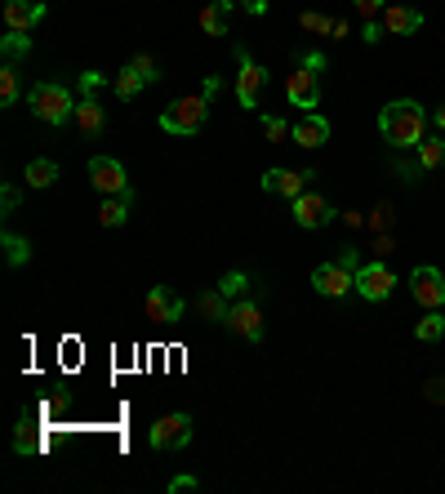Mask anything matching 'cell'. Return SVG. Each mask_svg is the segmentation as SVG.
Here are the masks:
<instances>
[{"label":"cell","instance_id":"6da1fadb","mask_svg":"<svg viewBox=\"0 0 445 494\" xmlns=\"http://www.w3.org/2000/svg\"><path fill=\"white\" fill-rule=\"evenodd\" d=\"M428 125H432V116H428V107L414 103V98H396V103H387V107L378 112V134H383L387 147H396V151L419 147V142L428 139Z\"/></svg>","mask_w":445,"mask_h":494},{"label":"cell","instance_id":"7a4b0ae2","mask_svg":"<svg viewBox=\"0 0 445 494\" xmlns=\"http://www.w3.org/2000/svg\"><path fill=\"white\" fill-rule=\"evenodd\" d=\"M27 107L36 112V121H45V125H54V130H63L68 121H76L72 89L59 85V80H36L32 94H27Z\"/></svg>","mask_w":445,"mask_h":494},{"label":"cell","instance_id":"3957f363","mask_svg":"<svg viewBox=\"0 0 445 494\" xmlns=\"http://www.w3.org/2000/svg\"><path fill=\"white\" fill-rule=\"evenodd\" d=\"M210 121V98L205 94H192V98H174L165 112H160V130L165 134H178V139H192L201 134Z\"/></svg>","mask_w":445,"mask_h":494},{"label":"cell","instance_id":"277c9868","mask_svg":"<svg viewBox=\"0 0 445 494\" xmlns=\"http://www.w3.org/2000/svg\"><path fill=\"white\" fill-rule=\"evenodd\" d=\"M236 68H241L236 71V98H241L245 112H254V107H259V94H263V85H268V68H259L245 45H236Z\"/></svg>","mask_w":445,"mask_h":494},{"label":"cell","instance_id":"5b68a950","mask_svg":"<svg viewBox=\"0 0 445 494\" xmlns=\"http://www.w3.org/2000/svg\"><path fill=\"white\" fill-rule=\"evenodd\" d=\"M89 183H94L103 197H125V192H134V183H130V174H125V165H121L116 156H89Z\"/></svg>","mask_w":445,"mask_h":494},{"label":"cell","instance_id":"8992f818","mask_svg":"<svg viewBox=\"0 0 445 494\" xmlns=\"http://www.w3.org/2000/svg\"><path fill=\"white\" fill-rule=\"evenodd\" d=\"M148 445L151 450H183V445H192V415H165V419H156L148 432Z\"/></svg>","mask_w":445,"mask_h":494},{"label":"cell","instance_id":"52a82bcc","mask_svg":"<svg viewBox=\"0 0 445 494\" xmlns=\"http://www.w3.org/2000/svg\"><path fill=\"white\" fill-rule=\"evenodd\" d=\"M232 334H241L245 343H259L263 339V312H259V303L250 298V294H241V298H232V307H227V321H222Z\"/></svg>","mask_w":445,"mask_h":494},{"label":"cell","instance_id":"ba28073f","mask_svg":"<svg viewBox=\"0 0 445 494\" xmlns=\"http://www.w3.org/2000/svg\"><path fill=\"white\" fill-rule=\"evenodd\" d=\"M392 289H396V272L383 268V259H378V263H366V268H357V294H361L366 303H387Z\"/></svg>","mask_w":445,"mask_h":494},{"label":"cell","instance_id":"9c48e42d","mask_svg":"<svg viewBox=\"0 0 445 494\" xmlns=\"http://www.w3.org/2000/svg\"><path fill=\"white\" fill-rule=\"evenodd\" d=\"M410 294H414V303L419 307H445V277L441 268H432V263H423V268H414V277H410Z\"/></svg>","mask_w":445,"mask_h":494},{"label":"cell","instance_id":"30bf717a","mask_svg":"<svg viewBox=\"0 0 445 494\" xmlns=\"http://www.w3.org/2000/svg\"><path fill=\"white\" fill-rule=\"evenodd\" d=\"M143 312H148L151 325H174V321H183V298L169 285H151L148 298H143Z\"/></svg>","mask_w":445,"mask_h":494},{"label":"cell","instance_id":"8fae6325","mask_svg":"<svg viewBox=\"0 0 445 494\" xmlns=\"http://www.w3.org/2000/svg\"><path fill=\"white\" fill-rule=\"evenodd\" d=\"M312 285H316V294H325V298H348V289H357V272L334 259V263H321V268L312 272Z\"/></svg>","mask_w":445,"mask_h":494},{"label":"cell","instance_id":"7c38bea8","mask_svg":"<svg viewBox=\"0 0 445 494\" xmlns=\"http://www.w3.org/2000/svg\"><path fill=\"white\" fill-rule=\"evenodd\" d=\"M312 178H316L312 169H268V174H263V192L295 201V197H303V192L312 188Z\"/></svg>","mask_w":445,"mask_h":494},{"label":"cell","instance_id":"4fadbf2b","mask_svg":"<svg viewBox=\"0 0 445 494\" xmlns=\"http://www.w3.org/2000/svg\"><path fill=\"white\" fill-rule=\"evenodd\" d=\"M334 214H339V210H334L325 197H316L312 188H307L303 197H295V223L303 227V232H312V227H325Z\"/></svg>","mask_w":445,"mask_h":494},{"label":"cell","instance_id":"5bb4252c","mask_svg":"<svg viewBox=\"0 0 445 494\" xmlns=\"http://www.w3.org/2000/svg\"><path fill=\"white\" fill-rule=\"evenodd\" d=\"M286 98L303 107V112H312V107H321V85H316V71L298 68L286 76Z\"/></svg>","mask_w":445,"mask_h":494},{"label":"cell","instance_id":"9a60e30c","mask_svg":"<svg viewBox=\"0 0 445 494\" xmlns=\"http://www.w3.org/2000/svg\"><path fill=\"white\" fill-rule=\"evenodd\" d=\"M290 139L298 147H307V151H316V147H325L330 142V121L325 116H316V112H303V121L290 125Z\"/></svg>","mask_w":445,"mask_h":494},{"label":"cell","instance_id":"2e32d148","mask_svg":"<svg viewBox=\"0 0 445 494\" xmlns=\"http://www.w3.org/2000/svg\"><path fill=\"white\" fill-rule=\"evenodd\" d=\"M45 18V0H5V27L9 32H32Z\"/></svg>","mask_w":445,"mask_h":494},{"label":"cell","instance_id":"e0dca14e","mask_svg":"<svg viewBox=\"0 0 445 494\" xmlns=\"http://www.w3.org/2000/svg\"><path fill=\"white\" fill-rule=\"evenodd\" d=\"M423 27V14L419 9H410V5H387L383 9V32L387 36H414Z\"/></svg>","mask_w":445,"mask_h":494},{"label":"cell","instance_id":"ac0fdd59","mask_svg":"<svg viewBox=\"0 0 445 494\" xmlns=\"http://www.w3.org/2000/svg\"><path fill=\"white\" fill-rule=\"evenodd\" d=\"M103 125H107V116H103V107H98V94H80V98H76V130H80L85 139H94V134H103Z\"/></svg>","mask_w":445,"mask_h":494},{"label":"cell","instance_id":"d6986e66","mask_svg":"<svg viewBox=\"0 0 445 494\" xmlns=\"http://www.w3.org/2000/svg\"><path fill=\"white\" fill-rule=\"evenodd\" d=\"M41 450H45V441H41L36 415H27V410H23V419H18V432H14V454H41Z\"/></svg>","mask_w":445,"mask_h":494},{"label":"cell","instance_id":"ffe728a7","mask_svg":"<svg viewBox=\"0 0 445 494\" xmlns=\"http://www.w3.org/2000/svg\"><path fill=\"white\" fill-rule=\"evenodd\" d=\"M130 210H134V192H125V197H107V201L98 206V223H103V227H121V223L130 218Z\"/></svg>","mask_w":445,"mask_h":494},{"label":"cell","instance_id":"44dd1931","mask_svg":"<svg viewBox=\"0 0 445 494\" xmlns=\"http://www.w3.org/2000/svg\"><path fill=\"white\" fill-rule=\"evenodd\" d=\"M143 85H148V80H143V71L134 68V63H125V68L116 71V80H112V89H116V98H121V103L139 98V94H143Z\"/></svg>","mask_w":445,"mask_h":494},{"label":"cell","instance_id":"7402d4cb","mask_svg":"<svg viewBox=\"0 0 445 494\" xmlns=\"http://www.w3.org/2000/svg\"><path fill=\"white\" fill-rule=\"evenodd\" d=\"M27 188H36V192H45V188H54V178H59V165L50 160V156H36V160H27Z\"/></svg>","mask_w":445,"mask_h":494},{"label":"cell","instance_id":"603a6c76","mask_svg":"<svg viewBox=\"0 0 445 494\" xmlns=\"http://www.w3.org/2000/svg\"><path fill=\"white\" fill-rule=\"evenodd\" d=\"M227 18H232V0H214L201 9V27L205 36H227Z\"/></svg>","mask_w":445,"mask_h":494},{"label":"cell","instance_id":"cb8c5ba5","mask_svg":"<svg viewBox=\"0 0 445 494\" xmlns=\"http://www.w3.org/2000/svg\"><path fill=\"white\" fill-rule=\"evenodd\" d=\"M23 98V71L18 63H0V107H14Z\"/></svg>","mask_w":445,"mask_h":494},{"label":"cell","instance_id":"d4e9b609","mask_svg":"<svg viewBox=\"0 0 445 494\" xmlns=\"http://www.w3.org/2000/svg\"><path fill=\"white\" fill-rule=\"evenodd\" d=\"M32 54V32H9L5 41H0V63H18V59H27Z\"/></svg>","mask_w":445,"mask_h":494},{"label":"cell","instance_id":"484cf974","mask_svg":"<svg viewBox=\"0 0 445 494\" xmlns=\"http://www.w3.org/2000/svg\"><path fill=\"white\" fill-rule=\"evenodd\" d=\"M196 307H201V316H205V321H227V307H232V298H227L222 289H205V294L196 298Z\"/></svg>","mask_w":445,"mask_h":494},{"label":"cell","instance_id":"4316f807","mask_svg":"<svg viewBox=\"0 0 445 494\" xmlns=\"http://www.w3.org/2000/svg\"><path fill=\"white\" fill-rule=\"evenodd\" d=\"M419 169H428V174L445 169V134H441V139H423V142H419Z\"/></svg>","mask_w":445,"mask_h":494},{"label":"cell","instance_id":"83f0119b","mask_svg":"<svg viewBox=\"0 0 445 494\" xmlns=\"http://www.w3.org/2000/svg\"><path fill=\"white\" fill-rule=\"evenodd\" d=\"M414 334H419V343H441V339H445V316L432 307V312L414 325Z\"/></svg>","mask_w":445,"mask_h":494},{"label":"cell","instance_id":"f1b7e54d","mask_svg":"<svg viewBox=\"0 0 445 494\" xmlns=\"http://www.w3.org/2000/svg\"><path fill=\"white\" fill-rule=\"evenodd\" d=\"M5 263H9V268L32 263V245H27L23 236H14V232H5Z\"/></svg>","mask_w":445,"mask_h":494},{"label":"cell","instance_id":"f546056e","mask_svg":"<svg viewBox=\"0 0 445 494\" xmlns=\"http://www.w3.org/2000/svg\"><path fill=\"white\" fill-rule=\"evenodd\" d=\"M298 23H303V32H312V36H330L334 32V18H325V14H298Z\"/></svg>","mask_w":445,"mask_h":494},{"label":"cell","instance_id":"4dcf8cb0","mask_svg":"<svg viewBox=\"0 0 445 494\" xmlns=\"http://www.w3.org/2000/svg\"><path fill=\"white\" fill-rule=\"evenodd\" d=\"M219 289L227 298H241V294H250V277H245V272H227L219 281Z\"/></svg>","mask_w":445,"mask_h":494},{"label":"cell","instance_id":"1f68e13d","mask_svg":"<svg viewBox=\"0 0 445 494\" xmlns=\"http://www.w3.org/2000/svg\"><path fill=\"white\" fill-rule=\"evenodd\" d=\"M392 218H396V214H392V206H374V210L366 214V223H370L374 232H387V227H392Z\"/></svg>","mask_w":445,"mask_h":494},{"label":"cell","instance_id":"d6a6232c","mask_svg":"<svg viewBox=\"0 0 445 494\" xmlns=\"http://www.w3.org/2000/svg\"><path fill=\"white\" fill-rule=\"evenodd\" d=\"M263 134L272 142H281V139H290V125H286L281 116H263Z\"/></svg>","mask_w":445,"mask_h":494},{"label":"cell","instance_id":"836d02e7","mask_svg":"<svg viewBox=\"0 0 445 494\" xmlns=\"http://www.w3.org/2000/svg\"><path fill=\"white\" fill-rule=\"evenodd\" d=\"M298 68H307V71L321 76V71H325V54H321V50H303V54H298Z\"/></svg>","mask_w":445,"mask_h":494},{"label":"cell","instance_id":"e575fe53","mask_svg":"<svg viewBox=\"0 0 445 494\" xmlns=\"http://www.w3.org/2000/svg\"><path fill=\"white\" fill-rule=\"evenodd\" d=\"M107 85V76L103 71H80V94H98Z\"/></svg>","mask_w":445,"mask_h":494},{"label":"cell","instance_id":"d590c367","mask_svg":"<svg viewBox=\"0 0 445 494\" xmlns=\"http://www.w3.org/2000/svg\"><path fill=\"white\" fill-rule=\"evenodd\" d=\"M383 9H387L383 0H357V14H361L366 23H378V18H383Z\"/></svg>","mask_w":445,"mask_h":494},{"label":"cell","instance_id":"8d00e7d4","mask_svg":"<svg viewBox=\"0 0 445 494\" xmlns=\"http://www.w3.org/2000/svg\"><path fill=\"white\" fill-rule=\"evenodd\" d=\"M134 68L143 71V80H148V85L160 80V71H156V59H151V54H134Z\"/></svg>","mask_w":445,"mask_h":494},{"label":"cell","instance_id":"74e56055","mask_svg":"<svg viewBox=\"0 0 445 494\" xmlns=\"http://www.w3.org/2000/svg\"><path fill=\"white\" fill-rule=\"evenodd\" d=\"M201 481L196 477H169V494H187V490H196Z\"/></svg>","mask_w":445,"mask_h":494},{"label":"cell","instance_id":"f35d334b","mask_svg":"<svg viewBox=\"0 0 445 494\" xmlns=\"http://www.w3.org/2000/svg\"><path fill=\"white\" fill-rule=\"evenodd\" d=\"M0 206H5V214L18 210V188H5V192H0Z\"/></svg>","mask_w":445,"mask_h":494},{"label":"cell","instance_id":"ab89813d","mask_svg":"<svg viewBox=\"0 0 445 494\" xmlns=\"http://www.w3.org/2000/svg\"><path fill=\"white\" fill-rule=\"evenodd\" d=\"M339 263H343V268H352V272L361 268V263H357V250H352V245H343V254H339Z\"/></svg>","mask_w":445,"mask_h":494},{"label":"cell","instance_id":"60d3db41","mask_svg":"<svg viewBox=\"0 0 445 494\" xmlns=\"http://www.w3.org/2000/svg\"><path fill=\"white\" fill-rule=\"evenodd\" d=\"M241 5H245V14H254V18L268 14V0H241Z\"/></svg>","mask_w":445,"mask_h":494},{"label":"cell","instance_id":"b9f144b4","mask_svg":"<svg viewBox=\"0 0 445 494\" xmlns=\"http://www.w3.org/2000/svg\"><path fill=\"white\" fill-rule=\"evenodd\" d=\"M378 32H383L378 23H366V32H361V41H366V45H378Z\"/></svg>","mask_w":445,"mask_h":494},{"label":"cell","instance_id":"7bdbcfd3","mask_svg":"<svg viewBox=\"0 0 445 494\" xmlns=\"http://www.w3.org/2000/svg\"><path fill=\"white\" fill-rule=\"evenodd\" d=\"M428 397H432V401H437V406H445V379H437V383H432V388H428Z\"/></svg>","mask_w":445,"mask_h":494},{"label":"cell","instance_id":"ee69618b","mask_svg":"<svg viewBox=\"0 0 445 494\" xmlns=\"http://www.w3.org/2000/svg\"><path fill=\"white\" fill-rule=\"evenodd\" d=\"M222 89V80L219 76H210V80H205V89H201V94H205V98H210V103H214V94H219Z\"/></svg>","mask_w":445,"mask_h":494},{"label":"cell","instance_id":"f6af8a7d","mask_svg":"<svg viewBox=\"0 0 445 494\" xmlns=\"http://www.w3.org/2000/svg\"><path fill=\"white\" fill-rule=\"evenodd\" d=\"M374 250H378V254H392V236H387V232H378V241H374Z\"/></svg>","mask_w":445,"mask_h":494},{"label":"cell","instance_id":"bcb514c9","mask_svg":"<svg viewBox=\"0 0 445 494\" xmlns=\"http://www.w3.org/2000/svg\"><path fill=\"white\" fill-rule=\"evenodd\" d=\"M330 41H348V23H343V18L334 23V32H330Z\"/></svg>","mask_w":445,"mask_h":494},{"label":"cell","instance_id":"7dc6e473","mask_svg":"<svg viewBox=\"0 0 445 494\" xmlns=\"http://www.w3.org/2000/svg\"><path fill=\"white\" fill-rule=\"evenodd\" d=\"M432 125H437V130H441V134H445V107H437V116H432Z\"/></svg>","mask_w":445,"mask_h":494},{"label":"cell","instance_id":"c3c4849f","mask_svg":"<svg viewBox=\"0 0 445 494\" xmlns=\"http://www.w3.org/2000/svg\"><path fill=\"white\" fill-rule=\"evenodd\" d=\"M232 5H236V0H232Z\"/></svg>","mask_w":445,"mask_h":494}]
</instances>
